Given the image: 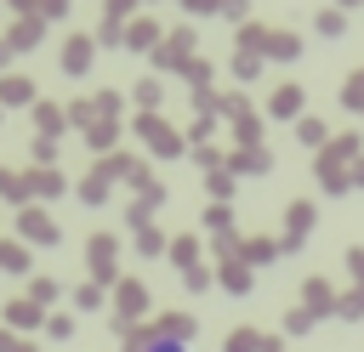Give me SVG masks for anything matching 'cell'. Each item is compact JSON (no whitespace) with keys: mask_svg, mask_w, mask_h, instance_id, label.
Listing matches in <instances>:
<instances>
[{"mask_svg":"<svg viewBox=\"0 0 364 352\" xmlns=\"http://www.w3.org/2000/svg\"><path fill=\"white\" fill-rule=\"evenodd\" d=\"M131 352H188V346H182L176 335H154V341H136Z\"/></svg>","mask_w":364,"mask_h":352,"instance_id":"cell-1","label":"cell"}]
</instances>
